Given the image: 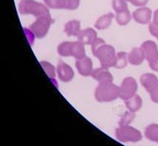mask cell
Listing matches in <instances>:
<instances>
[{
    "label": "cell",
    "instance_id": "6da1fadb",
    "mask_svg": "<svg viewBox=\"0 0 158 146\" xmlns=\"http://www.w3.org/2000/svg\"><path fill=\"white\" fill-rule=\"evenodd\" d=\"M120 96L119 86L114 83L98 84L94 91V98L99 103H110Z\"/></svg>",
    "mask_w": 158,
    "mask_h": 146
},
{
    "label": "cell",
    "instance_id": "7a4b0ae2",
    "mask_svg": "<svg viewBox=\"0 0 158 146\" xmlns=\"http://www.w3.org/2000/svg\"><path fill=\"white\" fill-rule=\"evenodd\" d=\"M50 8L46 4H42L35 0H20L18 4V12L22 15L31 14L35 17H40L50 14Z\"/></svg>",
    "mask_w": 158,
    "mask_h": 146
},
{
    "label": "cell",
    "instance_id": "3957f363",
    "mask_svg": "<svg viewBox=\"0 0 158 146\" xmlns=\"http://www.w3.org/2000/svg\"><path fill=\"white\" fill-rule=\"evenodd\" d=\"M93 54L94 57L99 60L101 66L106 67V69L115 66L117 53L114 48L110 45H108L106 43L102 44Z\"/></svg>",
    "mask_w": 158,
    "mask_h": 146
},
{
    "label": "cell",
    "instance_id": "277c9868",
    "mask_svg": "<svg viewBox=\"0 0 158 146\" xmlns=\"http://www.w3.org/2000/svg\"><path fill=\"white\" fill-rule=\"evenodd\" d=\"M115 138L122 143L127 142H138L142 140L141 132L129 125H119L115 129Z\"/></svg>",
    "mask_w": 158,
    "mask_h": 146
},
{
    "label": "cell",
    "instance_id": "5b68a950",
    "mask_svg": "<svg viewBox=\"0 0 158 146\" xmlns=\"http://www.w3.org/2000/svg\"><path fill=\"white\" fill-rule=\"evenodd\" d=\"M54 21L51 16V14H47L40 17H37L29 28L35 33L36 38L42 39L48 34V32L50 31V29Z\"/></svg>",
    "mask_w": 158,
    "mask_h": 146
},
{
    "label": "cell",
    "instance_id": "8992f818",
    "mask_svg": "<svg viewBox=\"0 0 158 146\" xmlns=\"http://www.w3.org/2000/svg\"><path fill=\"white\" fill-rule=\"evenodd\" d=\"M138 90V84L133 77H126L119 86V98L123 101H126L136 94Z\"/></svg>",
    "mask_w": 158,
    "mask_h": 146
},
{
    "label": "cell",
    "instance_id": "52a82bcc",
    "mask_svg": "<svg viewBox=\"0 0 158 146\" xmlns=\"http://www.w3.org/2000/svg\"><path fill=\"white\" fill-rule=\"evenodd\" d=\"M56 72H57L58 79L63 83L72 82L74 77V72L72 66L61 60L58 62L57 66H56Z\"/></svg>",
    "mask_w": 158,
    "mask_h": 146
},
{
    "label": "cell",
    "instance_id": "ba28073f",
    "mask_svg": "<svg viewBox=\"0 0 158 146\" xmlns=\"http://www.w3.org/2000/svg\"><path fill=\"white\" fill-rule=\"evenodd\" d=\"M75 67L80 75L84 77H92V74L94 72V65L93 60L88 56L82 59L75 60Z\"/></svg>",
    "mask_w": 158,
    "mask_h": 146
},
{
    "label": "cell",
    "instance_id": "9c48e42d",
    "mask_svg": "<svg viewBox=\"0 0 158 146\" xmlns=\"http://www.w3.org/2000/svg\"><path fill=\"white\" fill-rule=\"evenodd\" d=\"M141 49L145 53L146 60L148 63H152L158 59V47L157 44L152 40H148L142 43Z\"/></svg>",
    "mask_w": 158,
    "mask_h": 146
},
{
    "label": "cell",
    "instance_id": "30bf717a",
    "mask_svg": "<svg viewBox=\"0 0 158 146\" xmlns=\"http://www.w3.org/2000/svg\"><path fill=\"white\" fill-rule=\"evenodd\" d=\"M152 10L147 7H140L132 13V19L138 24L147 25L152 20Z\"/></svg>",
    "mask_w": 158,
    "mask_h": 146
},
{
    "label": "cell",
    "instance_id": "8fae6325",
    "mask_svg": "<svg viewBox=\"0 0 158 146\" xmlns=\"http://www.w3.org/2000/svg\"><path fill=\"white\" fill-rule=\"evenodd\" d=\"M92 77L98 84H108L114 82V76L109 71V69L103 66L94 69Z\"/></svg>",
    "mask_w": 158,
    "mask_h": 146
},
{
    "label": "cell",
    "instance_id": "7c38bea8",
    "mask_svg": "<svg viewBox=\"0 0 158 146\" xmlns=\"http://www.w3.org/2000/svg\"><path fill=\"white\" fill-rule=\"evenodd\" d=\"M140 83L145 90L150 93L158 85V77L153 73H145L140 77Z\"/></svg>",
    "mask_w": 158,
    "mask_h": 146
},
{
    "label": "cell",
    "instance_id": "4fadbf2b",
    "mask_svg": "<svg viewBox=\"0 0 158 146\" xmlns=\"http://www.w3.org/2000/svg\"><path fill=\"white\" fill-rule=\"evenodd\" d=\"M128 60L131 65H140L146 60L145 53L143 49L140 48H133L128 53Z\"/></svg>",
    "mask_w": 158,
    "mask_h": 146
},
{
    "label": "cell",
    "instance_id": "5bb4252c",
    "mask_svg": "<svg viewBox=\"0 0 158 146\" xmlns=\"http://www.w3.org/2000/svg\"><path fill=\"white\" fill-rule=\"evenodd\" d=\"M77 38L85 45H92V43L97 38V32L93 28H87L85 30H81Z\"/></svg>",
    "mask_w": 158,
    "mask_h": 146
},
{
    "label": "cell",
    "instance_id": "9a60e30c",
    "mask_svg": "<svg viewBox=\"0 0 158 146\" xmlns=\"http://www.w3.org/2000/svg\"><path fill=\"white\" fill-rule=\"evenodd\" d=\"M71 57H73L75 60L82 59L86 57V49L85 44L81 41H74L72 42V49H71Z\"/></svg>",
    "mask_w": 158,
    "mask_h": 146
},
{
    "label": "cell",
    "instance_id": "2e32d148",
    "mask_svg": "<svg viewBox=\"0 0 158 146\" xmlns=\"http://www.w3.org/2000/svg\"><path fill=\"white\" fill-rule=\"evenodd\" d=\"M80 31H81V23L79 20H71L65 24L64 32L68 36L77 37Z\"/></svg>",
    "mask_w": 158,
    "mask_h": 146
},
{
    "label": "cell",
    "instance_id": "e0dca14e",
    "mask_svg": "<svg viewBox=\"0 0 158 146\" xmlns=\"http://www.w3.org/2000/svg\"><path fill=\"white\" fill-rule=\"evenodd\" d=\"M114 19V14L112 13H108V14L102 15L101 17H99L96 20L95 24H94V28L96 30H107L108 28H110L111 22Z\"/></svg>",
    "mask_w": 158,
    "mask_h": 146
},
{
    "label": "cell",
    "instance_id": "ac0fdd59",
    "mask_svg": "<svg viewBox=\"0 0 158 146\" xmlns=\"http://www.w3.org/2000/svg\"><path fill=\"white\" fill-rule=\"evenodd\" d=\"M125 105L128 110L136 113V112H138L141 109L143 101H142V98L138 94H135L131 98L125 101Z\"/></svg>",
    "mask_w": 158,
    "mask_h": 146
},
{
    "label": "cell",
    "instance_id": "d6986e66",
    "mask_svg": "<svg viewBox=\"0 0 158 146\" xmlns=\"http://www.w3.org/2000/svg\"><path fill=\"white\" fill-rule=\"evenodd\" d=\"M145 137L151 141L158 143V124L152 123L145 128Z\"/></svg>",
    "mask_w": 158,
    "mask_h": 146
},
{
    "label": "cell",
    "instance_id": "ffe728a7",
    "mask_svg": "<svg viewBox=\"0 0 158 146\" xmlns=\"http://www.w3.org/2000/svg\"><path fill=\"white\" fill-rule=\"evenodd\" d=\"M131 18H132V14H131V12L129 10H123V12H120V13L116 14V16H115V20H116L117 24L119 26L128 25L131 22Z\"/></svg>",
    "mask_w": 158,
    "mask_h": 146
},
{
    "label": "cell",
    "instance_id": "44dd1931",
    "mask_svg": "<svg viewBox=\"0 0 158 146\" xmlns=\"http://www.w3.org/2000/svg\"><path fill=\"white\" fill-rule=\"evenodd\" d=\"M71 49H72V42L65 41L58 45L57 52L61 57H70L71 56Z\"/></svg>",
    "mask_w": 158,
    "mask_h": 146
},
{
    "label": "cell",
    "instance_id": "7402d4cb",
    "mask_svg": "<svg viewBox=\"0 0 158 146\" xmlns=\"http://www.w3.org/2000/svg\"><path fill=\"white\" fill-rule=\"evenodd\" d=\"M116 64H115V69H125L127 66L129 60H128V53L127 52H124V51H120L116 54Z\"/></svg>",
    "mask_w": 158,
    "mask_h": 146
},
{
    "label": "cell",
    "instance_id": "603a6c76",
    "mask_svg": "<svg viewBox=\"0 0 158 146\" xmlns=\"http://www.w3.org/2000/svg\"><path fill=\"white\" fill-rule=\"evenodd\" d=\"M40 65L42 66V69H44V71L46 72V74L51 78L52 80H53L57 72H56V69L53 65H52L50 62L48 61H41L40 62Z\"/></svg>",
    "mask_w": 158,
    "mask_h": 146
},
{
    "label": "cell",
    "instance_id": "cb8c5ba5",
    "mask_svg": "<svg viewBox=\"0 0 158 146\" xmlns=\"http://www.w3.org/2000/svg\"><path fill=\"white\" fill-rule=\"evenodd\" d=\"M50 9L53 10H65L66 0H43Z\"/></svg>",
    "mask_w": 158,
    "mask_h": 146
},
{
    "label": "cell",
    "instance_id": "d4e9b609",
    "mask_svg": "<svg viewBox=\"0 0 158 146\" xmlns=\"http://www.w3.org/2000/svg\"><path fill=\"white\" fill-rule=\"evenodd\" d=\"M135 116L136 115H135L134 112L128 110L127 112H125V113L122 115V117L118 122V124L119 125H129V124H131V123L134 120Z\"/></svg>",
    "mask_w": 158,
    "mask_h": 146
},
{
    "label": "cell",
    "instance_id": "484cf974",
    "mask_svg": "<svg viewBox=\"0 0 158 146\" xmlns=\"http://www.w3.org/2000/svg\"><path fill=\"white\" fill-rule=\"evenodd\" d=\"M111 5H112V9H114V10L116 14L123 12V10H129L128 2L126 0H112Z\"/></svg>",
    "mask_w": 158,
    "mask_h": 146
},
{
    "label": "cell",
    "instance_id": "4316f807",
    "mask_svg": "<svg viewBox=\"0 0 158 146\" xmlns=\"http://www.w3.org/2000/svg\"><path fill=\"white\" fill-rule=\"evenodd\" d=\"M79 5H80V0H66L65 10H74L78 9Z\"/></svg>",
    "mask_w": 158,
    "mask_h": 146
},
{
    "label": "cell",
    "instance_id": "83f0119b",
    "mask_svg": "<svg viewBox=\"0 0 158 146\" xmlns=\"http://www.w3.org/2000/svg\"><path fill=\"white\" fill-rule=\"evenodd\" d=\"M23 30H24V32H25L26 36H27V39L30 42V45H31V46H32L33 42H35V33L32 32V30L30 28H24Z\"/></svg>",
    "mask_w": 158,
    "mask_h": 146
},
{
    "label": "cell",
    "instance_id": "f1b7e54d",
    "mask_svg": "<svg viewBox=\"0 0 158 146\" xmlns=\"http://www.w3.org/2000/svg\"><path fill=\"white\" fill-rule=\"evenodd\" d=\"M105 43V40L104 39H101V38H96L93 43H92V45H91V47H92V53H94L101 45L102 44H104Z\"/></svg>",
    "mask_w": 158,
    "mask_h": 146
},
{
    "label": "cell",
    "instance_id": "f546056e",
    "mask_svg": "<svg viewBox=\"0 0 158 146\" xmlns=\"http://www.w3.org/2000/svg\"><path fill=\"white\" fill-rule=\"evenodd\" d=\"M149 94H150V97H151V100L152 101V103L158 104V85L155 88H153Z\"/></svg>",
    "mask_w": 158,
    "mask_h": 146
},
{
    "label": "cell",
    "instance_id": "4dcf8cb0",
    "mask_svg": "<svg viewBox=\"0 0 158 146\" xmlns=\"http://www.w3.org/2000/svg\"><path fill=\"white\" fill-rule=\"evenodd\" d=\"M149 0H131L130 3H131L133 6L135 7H145L147 4H148Z\"/></svg>",
    "mask_w": 158,
    "mask_h": 146
},
{
    "label": "cell",
    "instance_id": "1f68e13d",
    "mask_svg": "<svg viewBox=\"0 0 158 146\" xmlns=\"http://www.w3.org/2000/svg\"><path fill=\"white\" fill-rule=\"evenodd\" d=\"M149 30H150L151 34L153 37H155V38L158 39V26H156L153 23H152V24L149 25Z\"/></svg>",
    "mask_w": 158,
    "mask_h": 146
},
{
    "label": "cell",
    "instance_id": "d6a6232c",
    "mask_svg": "<svg viewBox=\"0 0 158 146\" xmlns=\"http://www.w3.org/2000/svg\"><path fill=\"white\" fill-rule=\"evenodd\" d=\"M150 67H151V69L154 72H158V59L152 63H150Z\"/></svg>",
    "mask_w": 158,
    "mask_h": 146
},
{
    "label": "cell",
    "instance_id": "836d02e7",
    "mask_svg": "<svg viewBox=\"0 0 158 146\" xmlns=\"http://www.w3.org/2000/svg\"><path fill=\"white\" fill-rule=\"evenodd\" d=\"M152 23L156 26H158V9L155 10L152 14Z\"/></svg>",
    "mask_w": 158,
    "mask_h": 146
},
{
    "label": "cell",
    "instance_id": "e575fe53",
    "mask_svg": "<svg viewBox=\"0 0 158 146\" xmlns=\"http://www.w3.org/2000/svg\"><path fill=\"white\" fill-rule=\"evenodd\" d=\"M126 1H127V2H130V1H131V0H126Z\"/></svg>",
    "mask_w": 158,
    "mask_h": 146
},
{
    "label": "cell",
    "instance_id": "d590c367",
    "mask_svg": "<svg viewBox=\"0 0 158 146\" xmlns=\"http://www.w3.org/2000/svg\"><path fill=\"white\" fill-rule=\"evenodd\" d=\"M157 40H158V39H157Z\"/></svg>",
    "mask_w": 158,
    "mask_h": 146
}]
</instances>
